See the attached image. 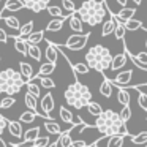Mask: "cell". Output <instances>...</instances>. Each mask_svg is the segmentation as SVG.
<instances>
[{
  "label": "cell",
  "mask_w": 147,
  "mask_h": 147,
  "mask_svg": "<svg viewBox=\"0 0 147 147\" xmlns=\"http://www.w3.org/2000/svg\"><path fill=\"white\" fill-rule=\"evenodd\" d=\"M95 128L106 138L111 136H130L127 123L120 119V114L112 109H105L95 120Z\"/></svg>",
  "instance_id": "cell-1"
},
{
  "label": "cell",
  "mask_w": 147,
  "mask_h": 147,
  "mask_svg": "<svg viewBox=\"0 0 147 147\" xmlns=\"http://www.w3.org/2000/svg\"><path fill=\"white\" fill-rule=\"evenodd\" d=\"M76 13L84 24H89L93 27L105 22L109 11L103 0H84Z\"/></svg>",
  "instance_id": "cell-2"
},
{
  "label": "cell",
  "mask_w": 147,
  "mask_h": 147,
  "mask_svg": "<svg viewBox=\"0 0 147 147\" xmlns=\"http://www.w3.org/2000/svg\"><path fill=\"white\" fill-rule=\"evenodd\" d=\"M86 63L90 70H95L98 73L105 74L106 70L111 68L112 62V54L106 46L103 45H95L86 52Z\"/></svg>",
  "instance_id": "cell-3"
},
{
  "label": "cell",
  "mask_w": 147,
  "mask_h": 147,
  "mask_svg": "<svg viewBox=\"0 0 147 147\" xmlns=\"http://www.w3.org/2000/svg\"><path fill=\"white\" fill-rule=\"evenodd\" d=\"M63 96H65L67 105L74 108V109L87 108V105L92 101V92H90V89L86 84L79 82L78 79L65 89Z\"/></svg>",
  "instance_id": "cell-4"
},
{
  "label": "cell",
  "mask_w": 147,
  "mask_h": 147,
  "mask_svg": "<svg viewBox=\"0 0 147 147\" xmlns=\"http://www.w3.org/2000/svg\"><path fill=\"white\" fill-rule=\"evenodd\" d=\"M24 86H26V79L14 68H7L0 71V93L14 96L22 90Z\"/></svg>",
  "instance_id": "cell-5"
},
{
  "label": "cell",
  "mask_w": 147,
  "mask_h": 147,
  "mask_svg": "<svg viewBox=\"0 0 147 147\" xmlns=\"http://www.w3.org/2000/svg\"><path fill=\"white\" fill-rule=\"evenodd\" d=\"M89 38H90V32L70 35V36L67 38V41H65V48L70 49V51H81V49L86 48Z\"/></svg>",
  "instance_id": "cell-6"
},
{
  "label": "cell",
  "mask_w": 147,
  "mask_h": 147,
  "mask_svg": "<svg viewBox=\"0 0 147 147\" xmlns=\"http://www.w3.org/2000/svg\"><path fill=\"white\" fill-rule=\"evenodd\" d=\"M133 79V70H125L120 71L114 79H111L112 87H117V89H125V87H130V82Z\"/></svg>",
  "instance_id": "cell-7"
},
{
  "label": "cell",
  "mask_w": 147,
  "mask_h": 147,
  "mask_svg": "<svg viewBox=\"0 0 147 147\" xmlns=\"http://www.w3.org/2000/svg\"><path fill=\"white\" fill-rule=\"evenodd\" d=\"M22 3L27 10L33 11V13H40L43 10H48L51 0H22Z\"/></svg>",
  "instance_id": "cell-8"
},
{
  "label": "cell",
  "mask_w": 147,
  "mask_h": 147,
  "mask_svg": "<svg viewBox=\"0 0 147 147\" xmlns=\"http://www.w3.org/2000/svg\"><path fill=\"white\" fill-rule=\"evenodd\" d=\"M40 106H41V109H43V114H45V115H49V117H51V112L54 111V106H55L54 96H52L51 92H48V93H46V95L41 98V101H40Z\"/></svg>",
  "instance_id": "cell-9"
},
{
  "label": "cell",
  "mask_w": 147,
  "mask_h": 147,
  "mask_svg": "<svg viewBox=\"0 0 147 147\" xmlns=\"http://www.w3.org/2000/svg\"><path fill=\"white\" fill-rule=\"evenodd\" d=\"M76 127H78V125H71L70 130L62 131V133L59 134V138H57L59 147H71V144H73V139H71V133H73V130H74Z\"/></svg>",
  "instance_id": "cell-10"
},
{
  "label": "cell",
  "mask_w": 147,
  "mask_h": 147,
  "mask_svg": "<svg viewBox=\"0 0 147 147\" xmlns=\"http://www.w3.org/2000/svg\"><path fill=\"white\" fill-rule=\"evenodd\" d=\"M114 29H115V16H114V13L109 11L108 19L103 22V27H101V36H108L111 33H114Z\"/></svg>",
  "instance_id": "cell-11"
},
{
  "label": "cell",
  "mask_w": 147,
  "mask_h": 147,
  "mask_svg": "<svg viewBox=\"0 0 147 147\" xmlns=\"http://www.w3.org/2000/svg\"><path fill=\"white\" fill-rule=\"evenodd\" d=\"M26 87H27V93L33 95L35 98H38V96L41 95V86H40V78L38 76H35L33 79L27 81Z\"/></svg>",
  "instance_id": "cell-12"
},
{
  "label": "cell",
  "mask_w": 147,
  "mask_h": 147,
  "mask_svg": "<svg viewBox=\"0 0 147 147\" xmlns=\"http://www.w3.org/2000/svg\"><path fill=\"white\" fill-rule=\"evenodd\" d=\"M68 24H70V29L76 33H86L84 32V22L81 21V18L78 16V13H73L70 14L68 18Z\"/></svg>",
  "instance_id": "cell-13"
},
{
  "label": "cell",
  "mask_w": 147,
  "mask_h": 147,
  "mask_svg": "<svg viewBox=\"0 0 147 147\" xmlns=\"http://www.w3.org/2000/svg\"><path fill=\"white\" fill-rule=\"evenodd\" d=\"M8 131H10V134L13 138H16V139H21V138L24 136V131H22V123H21L19 120H8Z\"/></svg>",
  "instance_id": "cell-14"
},
{
  "label": "cell",
  "mask_w": 147,
  "mask_h": 147,
  "mask_svg": "<svg viewBox=\"0 0 147 147\" xmlns=\"http://www.w3.org/2000/svg\"><path fill=\"white\" fill-rule=\"evenodd\" d=\"M57 57H59V49L55 48L54 43H51L48 40V48H46V51H45V59H48L49 63L57 65Z\"/></svg>",
  "instance_id": "cell-15"
},
{
  "label": "cell",
  "mask_w": 147,
  "mask_h": 147,
  "mask_svg": "<svg viewBox=\"0 0 147 147\" xmlns=\"http://www.w3.org/2000/svg\"><path fill=\"white\" fill-rule=\"evenodd\" d=\"M125 63H127V54H125V51L119 52V54L112 55V62H111V68H109V70L117 71V70H120L122 67H125Z\"/></svg>",
  "instance_id": "cell-16"
},
{
  "label": "cell",
  "mask_w": 147,
  "mask_h": 147,
  "mask_svg": "<svg viewBox=\"0 0 147 147\" xmlns=\"http://www.w3.org/2000/svg\"><path fill=\"white\" fill-rule=\"evenodd\" d=\"M134 13H136V8H120V11L119 13H115L114 16H115V19L117 21H120V22H127V21H130V19H133V16H134Z\"/></svg>",
  "instance_id": "cell-17"
},
{
  "label": "cell",
  "mask_w": 147,
  "mask_h": 147,
  "mask_svg": "<svg viewBox=\"0 0 147 147\" xmlns=\"http://www.w3.org/2000/svg\"><path fill=\"white\" fill-rule=\"evenodd\" d=\"M40 131H41L40 127H33V128H30V130H27L26 133H24V136H22V144L24 146L32 144L36 138H40Z\"/></svg>",
  "instance_id": "cell-18"
},
{
  "label": "cell",
  "mask_w": 147,
  "mask_h": 147,
  "mask_svg": "<svg viewBox=\"0 0 147 147\" xmlns=\"http://www.w3.org/2000/svg\"><path fill=\"white\" fill-rule=\"evenodd\" d=\"M33 26H35V22L33 21H27L24 26H21V29H19V32L14 35V38H21V40H26L27 36L30 35V33L33 32Z\"/></svg>",
  "instance_id": "cell-19"
},
{
  "label": "cell",
  "mask_w": 147,
  "mask_h": 147,
  "mask_svg": "<svg viewBox=\"0 0 147 147\" xmlns=\"http://www.w3.org/2000/svg\"><path fill=\"white\" fill-rule=\"evenodd\" d=\"M19 73L22 74V78L26 79V82L35 78V74H33V68H32V65L27 63V62H19Z\"/></svg>",
  "instance_id": "cell-20"
},
{
  "label": "cell",
  "mask_w": 147,
  "mask_h": 147,
  "mask_svg": "<svg viewBox=\"0 0 147 147\" xmlns=\"http://www.w3.org/2000/svg\"><path fill=\"white\" fill-rule=\"evenodd\" d=\"M103 82L100 84V93H101L105 98H111V95H112V84H111V79L109 78H106V74H103Z\"/></svg>",
  "instance_id": "cell-21"
},
{
  "label": "cell",
  "mask_w": 147,
  "mask_h": 147,
  "mask_svg": "<svg viewBox=\"0 0 147 147\" xmlns=\"http://www.w3.org/2000/svg\"><path fill=\"white\" fill-rule=\"evenodd\" d=\"M59 114H60L62 122H65V123H70V125H78L76 122H74V115H73V112H71L68 108H65L63 105H62L60 108H59Z\"/></svg>",
  "instance_id": "cell-22"
},
{
  "label": "cell",
  "mask_w": 147,
  "mask_h": 147,
  "mask_svg": "<svg viewBox=\"0 0 147 147\" xmlns=\"http://www.w3.org/2000/svg\"><path fill=\"white\" fill-rule=\"evenodd\" d=\"M65 21H68V19H60V18H54V19H51L48 22V26H46V32H60Z\"/></svg>",
  "instance_id": "cell-23"
},
{
  "label": "cell",
  "mask_w": 147,
  "mask_h": 147,
  "mask_svg": "<svg viewBox=\"0 0 147 147\" xmlns=\"http://www.w3.org/2000/svg\"><path fill=\"white\" fill-rule=\"evenodd\" d=\"M24 7L22 0H5L3 3V8L2 10H7V11H21Z\"/></svg>",
  "instance_id": "cell-24"
},
{
  "label": "cell",
  "mask_w": 147,
  "mask_h": 147,
  "mask_svg": "<svg viewBox=\"0 0 147 147\" xmlns=\"http://www.w3.org/2000/svg\"><path fill=\"white\" fill-rule=\"evenodd\" d=\"M55 67H57L55 63H49V62L41 63V65H40V70H38V76H40V78L51 76V74L55 71Z\"/></svg>",
  "instance_id": "cell-25"
},
{
  "label": "cell",
  "mask_w": 147,
  "mask_h": 147,
  "mask_svg": "<svg viewBox=\"0 0 147 147\" xmlns=\"http://www.w3.org/2000/svg\"><path fill=\"white\" fill-rule=\"evenodd\" d=\"M45 40V30H38V32H32L26 38L27 45H40Z\"/></svg>",
  "instance_id": "cell-26"
},
{
  "label": "cell",
  "mask_w": 147,
  "mask_h": 147,
  "mask_svg": "<svg viewBox=\"0 0 147 147\" xmlns=\"http://www.w3.org/2000/svg\"><path fill=\"white\" fill-rule=\"evenodd\" d=\"M117 101L120 106H130V93H128L127 89H117Z\"/></svg>",
  "instance_id": "cell-27"
},
{
  "label": "cell",
  "mask_w": 147,
  "mask_h": 147,
  "mask_svg": "<svg viewBox=\"0 0 147 147\" xmlns=\"http://www.w3.org/2000/svg\"><path fill=\"white\" fill-rule=\"evenodd\" d=\"M3 22L8 29H11L13 32H19L21 29V24H19V19L16 16H5L3 18Z\"/></svg>",
  "instance_id": "cell-28"
},
{
  "label": "cell",
  "mask_w": 147,
  "mask_h": 147,
  "mask_svg": "<svg viewBox=\"0 0 147 147\" xmlns=\"http://www.w3.org/2000/svg\"><path fill=\"white\" fill-rule=\"evenodd\" d=\"M14 49H16L19 54H22L24 57H26V55H29V45H27L26 40L14 38Z\"/></svg>",
  "instance_id": "cell-29"
},
{
  "label": "cell",
  "mask_w": 147,
  "mask_h": 147,
  "mask_svg": "<svg viewBox=\"0 0 147 147\" xmlns=\"http://www.w3.org/2000/svg\"><path fill=\"white\" fill-rule=\"evenodd\" d=\"M29 57L33 59L35 62L43 60V52H41V49H40L38 45H29Z\"/></svg>",
  "instance_id": "cell-30"
},
{
  "label": "cell",
  "mask_w": 147,
  "mask_h": 147,
  "mask_svg": "<svg viewBox=\"0 0 147 147\" xmlns=\"http://www.w3.org/2000/svg\"><path fill=\"white\" fill-rule=\"evenodd\" d=\"M45 130L48 131L49 134H60L62 133L60 125H59L55 120H46L45 122Z\"/></svg>",
  "instance_id": "cell-31"
},
{
  "label": "cell",
  "mask_w": 147,
  "mask_h": 147,
  "mask_svg": "<svg viewBox=\"0 0 147 147\" xmlns=\"http://www.w3.org/2000/svg\"><path fill=\"white\" fill-rule=\"evenodd\" d=\"M130 141L134 146H146L147 144V131H141V133H138V134H133V136L130 138Z\"/></svg>",
  "instance_id": "cell-32"
},
{
  "label": "cell",
  "mask_w": 147,
  "mask_h": 147,
  "mask_svg": "<svg viewBox=\"0 0 147 147\" xmlns=\"http://www.w3.org/2000/svg\"><path fill=\"white\" fill-rule=\"evenodd\" d=\"M48 13H49V16L60 18V19H68V18H70V14H68V16H65L63 11H62V8L57 7V5H49V7H48Z\"/></svg>",
  "instance_id": "cell-33"
},
{
  "label": "cell",
  "mask_w": 147,
  "mask_h": 147,
  "mask_svg": "<svg viewBox=\"0 0 147 147\" xmlns=\"http://www.w3.org/2000/svg\"><path fill=\"white\" fill-rule=\"evenodd\" d=\"M125 32H127V29H125V24L120 22V21L115 19V29H114V36L115 40H125Z\"/></svg>",
  "instance_id": "cell-34"
},
{
  "label": "cell",
  "mask_w": 147,
  "mask_h": 147,
  "mask_svg": "<svg viewBox=\"0 0 147 147\" xmlns=\"http://www.w3.org/2000/svg\"><path fill=\"white\" fill-rule=\"evenodd\" d=\"M87 111H89V114H92L93 117H98L100 114H101L103 111H105V109L101 108V105H100V103H96V101H90L89 105H87Z\"/></svg>",
  "instance_id": "cell-35"
},
{
  "label": "cell",
  "mask_w": 147,
  "mask_h": 147,
  "mask_svg": "<svg viewBox=\"0 0 147 147\" xmlns=\"http://www.w3.org/2000/svg\"><path fill=\"white\" fill-rule=\"evenodd\" d=\"M36 117H38V114H35L32 111H26L19 115V122L21 123H32V122H35Z\"/></svg>",
  "instance_id": "cell-36"
},
{
  "label": "cell",
  "mask_w": 147,
  "mask_h": 147,
  "mask_svg": "<svg viewBox=\"0 0 147 147\" xmlns=\"http://www.w3.org/2000/svg\"><path fill=\"white\" fill-rule=\"evenodd\" d=\"M125 24V29L127 30H139V29H142V21H139V19H130V21H127V22H123Z\"/></svg>",
  "instance_id": "cell-37"
},
{
  "label": "cell",
  "mask_w": 147,
  "mask_h": 147,
  "mask_svg": "<svg viewBox=\"0 0 147 147\" xmlns=\"http://www.w3.org/2000/svg\"><path fill=\"white\" fill-rule=\"evenodd\" d=\"M125 136H111L108 138V147H122Z\"/></svg>",
  "instance_id": "cell-38"
},
{
  "label": "cell",
  "mask_w": 147,
  "mask_h": 147,
  "mask_svg": "<svg viewBox=\"0 0 147 147\" xmlns=\"http://www.w3.org/2000/svg\"><path fill=\"white\" fill-rule=\"evenodd\" d=\"M16 105V98L14 96H3V98L0 100V109H8L11 108V106Z\"/></svg>",
  "instance_id": "cell-39"
},
{
  "label": "cell",
  "mask_w": 147,
  "mask_h": 147,
  "mask_svg": "<svg viewBox=\"0 0 147 147\" xmlns=\"http://www.w3.org/2000/svg\"><path fill=\"white\" fill-rule=\"evenodd\" d=\"M136 90H138V105H139V108L142 111L147 112V93L141 92L139 89H136Z\"/></svg>",
  "instance_id": "cell-40"
},
{
  "label": "cell",
  "mask_w": 147,
  "mask_h": 147,
  "mask_svg": "<svg viewBox=\"0 0 147 147\" xmlns=\"http://www.w3.org/2000/svg\"><path fill=\"white\" fill-rule=\"evenodd\" d=\"M62 8H63L65 11H68V14H73L78 11V8H76L73 0H62Z\"/></svg>",
  "instance_id": "cell-41"
},
{
  "label": "cell",
  "mask_w": 147,
  "mask_h": 147,
  "mask_svg": "<svg viewBox=\"0 0 147 147\" xmlns=\"http://www.w3.org/2000/svg\"><path fill=\"white\" fill-rule=\"evenodd\" d=\"M119 114H120V119H122V120L127 123V122L131 119V115H133V111H131L130 106H122V109H120V112H119Z\"/></svg>",
  "instance_id": "cell-42"
},
{
  "label": "cell",
  "mask_w": 147,
  "mask_h": 147,
  "mask_svg": "<svg viewBox=\"0 0 147 147\" xmlns=\"http://www.w3.org/2000/svg\"><path fill=\"white\" fill-rule=\"evenodd\" d=\"M32 147H49V136H40L32 142Z\"/></svg>",
  "instance_id": "cell-43"
},
{
  "label": "cell",
  "mask_w": 147,
  "mask_h": 147,
  "mask_svg": "<svg viewBox=\"0 0 147 147\" xmlns=\"http://www.w3.org/2000/svg\"><path fill=\"white\" fill-rule=\"evenodd\" d=\"M40 86H41L43 89H48L49 90V89H54V87H55V82L49 76H46V78H40Z\"/></svg>",
  "instance_id": "cell-44"
},
{
  "label": "cell",
  "mask_w": 147,
  "mask_h": 147,
  "mask_svg": "<svg viewBox=\"0 0 147 147\" xmlns=\"http://www.w3.org/2000/svg\"><path fill=\"white\" fill-rule=\"evenodd\" d=\"M7 127H8V119H5L3 115L0 114V138H2L3 131L7 130Z\"/></svg>",
  "instance_id": "cell-45"
},
{
  "label": "cell",
  "mask_w": 147,
  "mask_h": 147,
  "mask_svg": "<svg viewBox=\"0 0 147 147\" xmlns=\"http://www.w3.org/2000/svg\"><path fill=\"white\" fill-rule=\"evenodd\" d=\"M136 59L141 62L142 65H146L147 67V52L146 51H142V52H139V54H136Z\"/></svg>",
  "instance_id": "cell-46"
},
{
  "label": "cell",
  "mask_w": 147,
  "mask_h": 147,
  "mask_svg": "<svg viewBox=\"0 0 147 147\" xmlns=\"http://www.w3.org/2000/svg\"><path fill=\"white\" fill-rule=\"evenodd\" d=\"M0 43H3V45H7V43H8V33L5 32L2 27H0Z\"/></svg>",
  "instance_id": "cell-47"
},
{
  "label": "cell",
  "mask_w": 147,
  "mask_h": 147,
  "mask_svg": "<svg viewBox=\"0 0 147 147\" xmlns=\"http://www.w3.org/2000/svg\"><path fill=\"white\" fill-rule=\"evenodd\" d=\"M71 147H90V146H87V142L82 139H76V141H73Z\"/></svg>",
  "instance_id": "cell-48"
},
{
  "label": "cell",
  "mask_w": 147,
  "mask_h": 147,
  "mask_svg": "<svg viewBox=\"0 0 147 147\" xmlns=\"http://www.w3.org/2000/svg\"><path fill=\"white\" fill-rule=\"evenodd\" d=\"M117 2V5L120 8H127V5H128V0H115Z\"/></svg>",
  "instance_id": "cell-49"
},
{
  "label": "cell",
  "mask_w": 147,
  "mask_h": 147,
  "mask_svg": "<svg viewBox=\"0 0 147 147\" xmlns=\"http://www.w3.org/2000/svg\"><path fill=\"white\" fill-rule=\"evenodd\" d=\"M105 138H106V136H101L100 139H96V141H95V142H93L90 147H100V146H98V144H100V141H101V139H105Z\"/></svg>",
  "instance_id": "cell-50"
},
{
  "label": "cell",
  "mask_w": 147,
  "mask_h": 147,
  "mask_svg": "<svg viewBox=\"0 0 147 147\" xmlns=\"http://www.w3.org/2000/svg\"><path fill=\"white\" fill-rule=\"evenodd\" d=\"M11 147H32V144H30V146H24L22 142L21 144H11Z\"/></svg>",
  "instance_id": "cell-51"
},
{
  "label": "cell",
  "mask_w": 147,
  "mask_h": 147,
  "mask_svg": "<svg viewBox=\"0 0 147 147\" xmlns=\"http://www.w3.org/2000/svg\"><path fill=\"white\" fill-rule=\"evenodd\" d=\"M133 3H134V5H138V7H139V5L142 3V0H133Z\"/></svg>",
  "instance_id": "cell-52"
},
{
  "label": "cell",
  "mask_w": 147,
  "mask_h": 147,
  "mask_svg": "<svg viewBox=\"0 0 147 147\" xmlns=\"http://www.w3.org/2000/svg\"><path fill=\"white\" fill-rule=\"evenodd\" d=\"M49 147H59V142H57V141H55V142H52V144H51V146H49Z\"/></svg>",
  "instance_id": "cell-53"
},
{
  "label": "cell",
  "mask_w": 147,
  "mask_h": 147,
  "mask_svg": "<svg viewBox=\"0 0 147 147\" xmlns=\"http://www.w3.org/2000/svg\"><path fill=\"white\" fill-rule=\"evenodd\" d=\"M146 52H147V38H146Z\"/></svg>",
  "instance_id": "cell-54"
},
{
  "label": "cell",
  "mask_w": 147,
  "mask_h": 147,
  "mask_svg": "<svg viewBox=\"0 0 147 147\" xmlns=\"http://www.w3.org/2000/svg\"><path fill=\"white\" fill-rule=\"evenodd\" d=\"M136 86H138V84H136ZM141 86H146L147 87V84H141ZM138 87H139V86H138Z\"/></svg>",
  "instance_id": "cell-55"
},
{
  "label": "cell",
  "mask_w": 147,
  "mask_h": 147,
  "mask_svg": "<svg viewBox=\"0 0 147 147\" xmlns=\"http://www.w3.org/2000/svg\"><path fill=\"white\" fill-rule=\"evenodd\" d=\"M0 65H2V59H0Z\"/></svg>",
  "instance_id": "cell-56"
},
{
  "label": "cell",
  "mask_w": 147,
  "mask_h": 147,
  "mask_svg": "<svg viewBox=\"0 0 147 147\" xmlns=\"http://www.w3.org/2000/svg\"><path fill=\"white\" fill-rule=\"evenodd\" d=\"M144 147H147V144H146V146H144Z\"/></svg>",
  "instance_id": "cell-57"
}]
</instances>
